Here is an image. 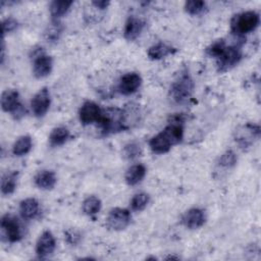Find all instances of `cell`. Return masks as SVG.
<instances>
[{"label":"cell","instance_id":"cell-26","mask_svg":"<svg viewBox=\"0 0 261 261\" xmlns=\"http://www.w3.org/2000/svg\"><path fill=\"white\" fill-rule=\"evenodd\" d=\"M205 6H206V4L204 1L190 0L185 3V10L192 15H196V14L201 13L205 9Z\"/></svg>","mask_w":261,"mask_h":261},{"label":"cell","instance_id":"cell-27","mask_svg":"<svg viewBox=\"0 0 261 261\" xmlns=\"http://www.w3.org/2000/svg\"><path fill=\"white\" fill-rule=\"evenodd\" d=\"M225 47H226L225 42H224L223 40H218V41L214 42L213 44H211V45L207 48L206 52H207V54H208L209 56L214 57V58H217V57L223 52V50L225 49Z\"/></svg>","mask_w":261,"mask_h":261},{"label":"cell","instance_id":"cell-14","mask_svg":"<svg viewBox=\"0 0 261 261\" xmlns=\"http://www.w3.org/2000/svg\"><path fill=\"white\" fill-rule=\"evenodd\" d=\"M260 128L256 124H247L242 127V129L237 130L236 141L242 146L247 147L252 143V139L254 137H259Z\"/></svg>","mask_w":261,"mask_h":261},{"label":"cell","instance_id":"cell-12","mask_svg":"<svg viewBox=\"0 0 261 261\" xmlns=\"http://www.w3.org/2000/svg\"><path fill=\"white\" fill-rule=\"evenodd\" d=\"M205 212L200 208H192L182 216V223L190 229H197L201 227L205 223Z\"/></svg>","mask_w":261,"mask_h":261},{"label":"cell","instance_id":"cell-28","mask_svg":"<svg viewBox=\"0 0 261 261\" xmlns=\"http://www.w3.org/2000/svg\"><path fill=\"white\" fill-rule=\"evenodd\" d=\"M237 163V156L232 151H226L219 158V165L225 168H229Z\"/></svg>","mask_w":261,"mask_h":261},{"label":"cell","instance_id":"cell-16","mask_svg":"<svg viewBox=\"0 0 261 261\" xmlns=\"http://www.w3.org/2000/svg\"><path fill=\"white\" fill-rule=\"evenodd\" d=\"M19 212L24 219H34L40 213V203L35 198H27L19 204Z\"/></svg>","mask_w":261,"mask_h":261},{"label":"cell","instance_id":"cell-7","mask_svg":"<svg viewBox=\"0 0 261 261\" xmlns=\"http://www.w3.org/2000/svg\"><path fill=\"white\" fill-rule=\"evenodd\" d=\"M56 248L55 238L50 230L43 231L36 244V254L40 259L48 258L53 254Z\"/></svg>","mask_w":261,"mask_h":261},{"label":"cell","instance_id":"cell-6","mask_svg":"<svg viewBox=\"0 0 261 261\" xmlns=\"http://www.w3.org/2000/svg\"><path fill=\"white\" fill-rule=\"evenodd\" d=\"M242 58V51L239 46H226L223 52L216 58L218 69L225 71L237 65Z\"/></svg>","mask_w":261,"mask_h":261},{"label":"cell","instance_id":"cell-8","mask_svg":"<svg viewBox=\"0 0 261 261\" xmlns=\"http://www.w3.org/2000/svg\"><path fill=\"white\" fill-rule=\"evenodd\" d=\"M50 103H51L50 93L48 89L44 87L38 93H36V95L33 97L31 102V107L35 116L43 117L49 110Z\"/></svg>","mask_w":261,"mask_h":261},{"label":"cell","instance_id":"cell-20","mask_svg":"<svg viewBox=\"0 0 261 261\" xmlns=\"http://www.w3.org/2000/svg\"><path fill=\"white\" fill-rule=\"evenodd\" d=\"M175 52H176L175 48L168 46L164 43H158L156 45L151 46L148 49V56L150 57V59L159 60V59H162V58H164L170 54H173Z\"/></svg>","mask_w":261,"mask_h":261},{"label":"cell","instance_id":"cell-24","mask_svg":"<svg viewBox=\"0 0 261 261\" xmlns=\"http://www.w3.org/2000/svg\"><path fill=\"white\" fill-rule=\"evenodd\" d=\"M101 209V201L96 196H89L83 202V211L89 216H94Z\"/></svg>","mask_w":261,"mask_h":261},{"label":"cell","instance_id":"cell-23","mask_svg":"<svg viewBox=\"0 0 261 261\" xmlns=\"http://www.w3.org/2000/svg\"><path fill=\"white\" fill-rule=\"evenodd\" d=\"M69 138V130L65 126H57L52 129L49 136L51 146H61Z\"/></svg>","mask_w":261,"mask_h":261},{"label":"cell","instance_id":"cell-17","mask_svg":"<svg viewBox=\"0 0 261 261\" xmlns=\"http://www.w3.org/2000/svg\"><path fill=\"white\" fill-rule=\"evenodd\" d=\"M149 146L154 153L163 154L168 152L173 145L167 136L163 132H160L150 140Z\"/></svg>","mask_w":261,"mask_h":261},{"label":"cell","instance_id":"cell-18","mask_svg":"<svg viewBox=\"0 0 261 261\" xmlns=\"http://www.w3.org/2000/svg\"><path fill=\"white\" fill-rule=\"evenodd\" d=\"M146 175V167L143 164L130 166L125 172V181L128 186H136L143 180Z\"/></svg>","mask_w":261,"mask_h":261},{"label":"cell","instance_id":"cell-19","mask_svg":"<svg viewBox=\"0 0 261 261\" xmlns=\"http://www.w3.org/2000/svg\"><path fill=\"white\" fill-rule=\"evenodd\" d=\"M72 1L67 0H55L50 3V14L52 16V21H59V19L68 11Z\"/></svg>","mask_w":261,"mask_h":261},{"label":"cell","instance_id":"cell-2","mask_svg":"<svg viewBox=\"0 0 261 261\" xmlns=\"http://www.w3.org/2000/svg\"><path fill=\"white\" fill-rule=\"evenodd\" d=\"M260 22L259 14L255 11H245L236 14L230 20V30L236 35H245L254 31Z\"/></svg>","mask_w":261,"mask_h":261},{"label":"cell","instance_id":"cell-25","mask_svg":"<svg viewBox=\"0 0 261 261\" xmlns=\"http://www.w3.org/2000/svg\"><path fill=\"white\" fill-rule=\"evenodd\" d=\"M149 200L150 197L146 193L136 194L130 201V207L134 211H142L147 207Z\"/></svg>","mask_w":261,"mask_h":261},{"label":"cell","instance_id":"cell-3","mask_svg":"<svg viewBox=\"0 0 261 261\" xmlns=\"http://www.w3.org/2000/svg\"><path fill=\"white\" fill-rule=\"evenodd\" d=\"M1 107L3 111L11 113L16 119H19L25 113V109L20 103L19 94L16 90H5L2 93Z\"/></svg>","mask_w":261,"mask_h":261},{"label":"cell","instance_id":"cell-5","mask_svg":"<svg viewBox=\"0 0 261 261\" xmlns=\"http://www.w3.org/2000/svg\"><path fill=\"white\" fill-rule=\"evenodd\" d=\"M130 213L124 208H113L109 211L106 218L107 226L113 230H122L130 223Z\"/></svg>","mask_w":261,"mask_h":261},{"label":"cell","instance_id":"cell-10","mask_svg":"<svg viewBox=\"0 0 261 261\" xmlns=\"http://www.w3.org/2000/svg\"><path fill=\"white\" fill-rule=\"evenodd\" d=\"M102 110L98 104L93 101H86L79 111L80 120L84 125L91 124L93 122H98L100 119Z\"/></svg>","mask_w":261,"mask_h":261},{"label":"cell","instance_id":"cell-15","mask_svg":"<svg viewBox=\"0 0 261 261\" xmlns=\"http://www.w3.org/2000/svg\"><path fill=\"white\" fill-rule=\"evenodd\" d=\"M34 181H35V185L41 190H51L55 187L57 177L54 171L45 169V170L39 171L36 174Z\"/></svg>","mask_w":261,"mask_h":261},{"label":"cell","instance_id":"cell-31","mask_svg":"<svg viewBox=\"0 0 261 261\" xmlns=\"http://www.w3.org/2000/svg\"><path fill=\"white\" fill-rule=\"evenodd\" d=\"M92 4H93L95 7L99 8V9H105V8H107V7H108V5H109L110 3H109V1L99 0V1H93V2H92Z\"/></svg>","mask_w":261,"mask_h":261},{"label":"cell","instance_id":"cell-29","mask_svg":"<svg viewBox=\"0 0 261 261\" xmlns=\"http://www.w3.org/2000/svg\"><path fill=\"white\" fill-rule=\"evenodd\" d=\"M123 153H124V156L128 159H134L136 157H138L141 153V150H140V146L135 144V143H130L128 145H126L124 147V150H123Z\"/></svg>","mask_w":261,"mask_h":261},{"label":"cell","instance_id":"cell-13","mask_svg":"<svg viewBox=\"0 0 261 261\" xmlns=\"http://www.w3.org/2000/svg\"><path fill=\"white\" fill-rule=\"evenodd\" d=\"M144 27H145V22L142 19L136 16H129L124 25V31H123L124 38L128 41L136 40L142 33Z\"/></svg>","mask_w":261,"mask_h":261},{"label":"cell","instance_id":"cell-9","mask_svg":"<svg viewBox=\"0 0 261 261\" xmlns=\"http://www.w3.org/2000/svg\"><path fill=\"white\" fill-rule=\"evenodd\" d=\"M34 62H33V72L34 75L38 79H42L50 74L53 66L52 57L43 53H34Z\"/></svg>","mask_w":261,"mask_h":261},{"label":"cell","instance_id":"cell-1","mask_svg":"<svg viewBox=\"0 0 261 261\" xmlns=\"http://www.w3.org/2000/svg\"><path fill=\"white\" fill-rule=\"evenodd\" d=\"M194 91V82L188 70H182L170 86V98L176 103L188 101Z\"/></svg>","mask_w":261,"mask_h":261},{"label":"cell","instance_id":"cell-30","mask_svg":"<svg viewBox=\"0 0 261 261\" xmlns=\"http://www.w3.org/2000/svg\"><path fill=\"white\" fill-rule=\"evenodd\" d=\"M17 27H18V22H17V20L15 18L7 17L6 19H4L3 22H2V34H3V37H4L5 34L13 32L14 30H16Z\"/></svg>","mask_w":261,"mask_h":261},{"label":"cell","instance_id":"cell-21","mask_svg":"<svg viewBox=\"0 0 261 261\" xmlns=\"http://www.w3.org/2000/svg\"><path fill=\"white\" fill-rule=\"evenodd\" d=\"M17 176H18V173L16 171L7 172L2 176L1 193L4 196H9L15 191V188L17 185Z\"/></svg>","mask_w":261,"mask_h":261},{"label":"cell","instance_id":"cell-22","mask_svg":"<svg viewBox=\"0 0 261 261\" xmlns=\"http://www.w3.org/2000/svg\"><path fill=\"white\" fill-rule=\"evenodd\" d=\"M32 149V138L30 136L19 137L12 146V153L15 156H23Z\"/></svg>","mask_w":261,"mask_h":261},{"label":"cell","instance_id":"cell-11","mask_svg":"<svg viewBox=\"0 0 261 261\" xmlns=\"http://www.w3.org/2000/svg\"><path fill=\"white\" fill-rule=\"evenodd\" d=\"M142 84V77L136 72L123 74L118 84V91L122 95H132L138 91Z\"/></svg>","mask_w":261,"mask_h":261},{"label":"cell","instance_id":"cell-4","mask_svg":"<svg viewBox=\"0 0 261 261\" xmlns=\"http://www.w3.org/2000/svg\"><path fill=\"white\" fill-rule=\"evenodd\" d=\"M1 229L5 234L7 241H9L10 243L18 242L22 237L21 225L19 223V220L13 214L6 213L5 215L2 216Z\"/></svg>","mask_w":261,"mask_h":261}]
</instances>
